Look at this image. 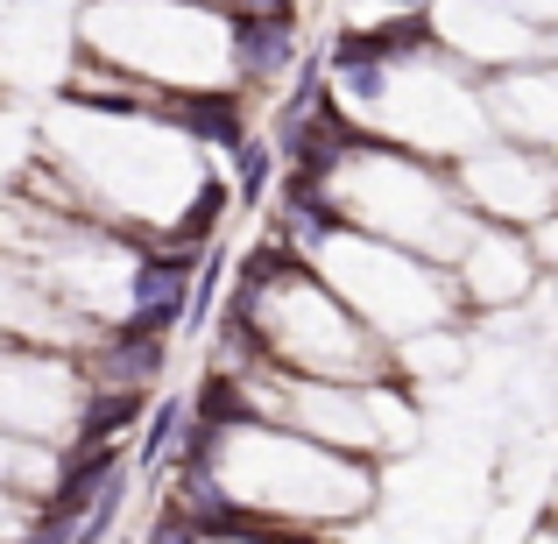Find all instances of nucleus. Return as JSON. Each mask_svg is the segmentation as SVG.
Segmentation results:
<instances>
[{"label": "nucleus", "mask_w": 558, "mask_h": 544, "mask_svg": "<svg viewBox=\"0 0 558 544\" xmlns=\"http://www.w3.org/2000/svg\"><path fill=\"white\" fill-rule=\"evenodd\" d=\"M64 164L78 205L121 219H156V227H184V205L205 198V164L191 135H156V113H121V107H85L71 99L64 113Z\"/></svg>", "instance_id": "nucleus-1"}, {"label": "nucleus", "mask_w": 558, "mask_h": 544, "mask_svg": "<svg viewBox=\"0 0 558 544\" xmlns=\"http://www.w3.org/2000/svg\"><path fill=\"white\" fill-rule=\"evenodd\" d=\"M198 460L213 474V495H227L233 509H276V517H326L347 523L375 503V481L361 460H347L326 438H304L290 424H255L227 418L205 424Z\"/></svg>", "instance_id": "nucleus-2"}, {"label": "nucleus", "mask_w": 558, "mask_h": 544, "mask_svg": "<svg viewBox=\"0 0 558 544\" xmlns=\"http://www.w3.org/2000/svg\"><path fill=\"white\" fill-rule=\"evenodd\" d=\"M347 85V107H368L389 142L417 156H474L488 142V99L446 64H432V43L389 64H332Z\"/></svg>", "instance_id": "nucleus-3"}, {"label": "nucleus", "mask_w": 558, "mask_h": 544, "mask_svg": "<svg viewBox=\"0 0 558 544\" xmlns=\"http://www.w3.org/2000/svg\"><path fill=\"white\" fill-rule=\"evenodd\" d=\"M318 184H326V198H332L340 219H361V227L381 233V241H410V247H424V255H438V262L460 255L466 233H474V219L452 205V191L438 184L432 170H417L403 149L354 142Z\"/></svg>", "instance_id": "nucleus-4"}, {"label": "nucleus", "mask_w": 558, "mask_h": 544, "mask_svg": "<svg viewBox=\"0 0 558 544\" xmlns=\"http://www.w3.org/2000/svg\"><path fill=\"white\" fill-rule=\"evenodd\" d=\"M312 269H318V283H332L354 304L361 326L381 333V340H410V333H424V326H446L452 283L438 269H424L417 255L381 247L375 233L318 227L312 233Z\"/></svg>", "instance_id": "nucleus-5"}, {"label": "nucleus", "mask_w": 558, "mask_h": 544, "mask_svg": "<svg viewBox=\"0 0 558 544\" xmlns=\"http://www.w3.org/2000/svg\"><path fill=\"white\" fill-rule=\"evenodd\" d=\"M93 43L107 57L142 71V85H205L213 71H233V36L219 22H198V14L178 8H149V0H107L93 8Z\"/></svg>", "instance_id": "nucleus-6"}, {"label": "nucleus", "mask_w": 558, "mask_h": 544, "mask_svg": "<svg viewBox=\"0 0 558 544\" xmlns=\"http://www.w3.org/2000/svg\"><path fill=\"white\" fill-rule=\"evenodd\" d=\"M460 184L474 191V205H488L495 219H537L558 205V164L537 149H495V142H481L474 156H466Z\"/></svg>", "instance_id": "nucleus-7"}, {"label": "nucleus", "mask_w": 558, "mask_h": 544, "mask_svg": "<svg viewBox=\"0 0 558 544\" xmlns=\"http://www.w3.org/2000/svg\"><path fill=\"white\" fill-rule=\"evenodd\" d=\"M460 283L474 290L481 304H517L523 290L537 283V255H531V241H517V233H466V247L460 255Z\"/></svg>", "instance_id": "nucleus-8"}, {"label": "nucleus", "mask_w": 558, "mask_h": 544, "mask_svg": "<svg viewBox=\"0 0 558 544\" xmlns=\"http://www.w3.org/2000/svg\"><path fill=\"white\" fill-rule=\"evenodd\" d=\"M438 36H446L452 50L481 57V64H523V57L537 50L531 28L509 22V14H488L481 0H446V8H438Z\"/></svg>", "instance_id": "nucleus-9"}, {"label": "nucleus", "mask_w": 558, "mask_h": 544, "mask_svg": "<svg viewBox=\"0 0 558 544\" xmlns=\"http://www.w3.org/2000/svg\"><path fill=\"white\" fill-rule=\"evenodd\" d=\"M488 121L523 142H558V71H509L488 93Z\"/></svg>", "instance_id": "nucleus-10"}, {"label": "nucleus", "mask_w": 558, "mask_h": 544, "mask_svg": "<svg viewBox=\"0 0 558 544\" xmlns=\"http://www.w3.org/2000/svg\"><path fill=\"white\" fill-rule=\"evenodd\" d=\"M531 255H537V262H551V269H558V205H551V213H537V219H531Z\"/></svg>", "instance_id": "nucleus-11"}, {"label": "nucleus", "mask_w": 558, "mask_h": 544, "mask_svg": "<svg viewBox=\"0 0 558 544\" xmlns=\"http://www.w3.org/2000/svg\"><path fill=\"white\" fill-rule=\"evenodd\" d=\"M537 544H558V537H537Z\"/></svg>", "instance_id": "nucleus-12"}]
</instances>
